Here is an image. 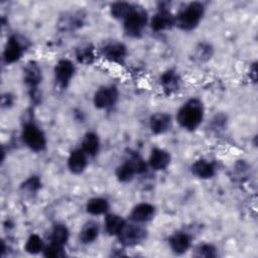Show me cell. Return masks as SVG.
Listing matches in <instances>:
<instances>
[{"instance_id":"cell-7","label":"cell","mask_w":258,"mask_h":258,"mask_svg":"<svg viewBox=\"0 0 258 258\" xmlns=\"http://www.w3.org/2000/svg\"><path fill=\"white\" fill-rule=\"evenodd\" d=\"M119 99V91L116 86L106 85L98 88L93 97L95 108L106 110L112 108Z\"/></svg>"},{"instance_id":"cell-21","label":"cell","mask_w":258,"mask_h":258,"mask_svg":"<svg viewBox=\"0 0 258 258\" xmlns=\"http://www.w3.org/2000/svg\"><path fill=\"white\" fill-rule=\"evenodd\" d=\"M100 147H101L100 138L96 132L90 131L83 136V139L81 142V149L89 157H95L99 153Z\"/></svg>"},{"instance_id":"cell-2","label":"cell","mask_w":258,"mask_h":258,"mask_svg":"<svg viewBox=\"0 0 258 258\" xmlns=\"http://www.w3.org/2000/svg\"><path fill=\"white\" fill-rule=\"evenodd\" d=\"M205 12L206 6L203 2H189L174 15L175 26L183 31H191L199 26Z\"/></svg>"},{"instance_id":"cell-25","label":"cell","mask_w":258,"mask_h":258,"mask_svg":"<svg viewBox=\"0 0 258 258\" xmlns=\"http://www.w3.org/2000/svg\"><path fill=\"white\" fill-rule=\"evenodd\" d=\"M136 174V170L128 158L123 163H121L115 170V175L118 181L123 183L131 181Z\"/></svg>"},{"instance_id":"cell-3","label":"cell","mask_w":258,"mask_h":258,"mask_svg":"<svg viewBox=\"0 0 258 258\" xmlns=\"http://www.w3.org/2000/svg\"><path fill=\"white\" fill-rule=\"evenodd\" d=\"M149 23L148 13L142 6L133 4L129 14L123 20V29L127 36L138 38Z\"/></svg>"},{"instance_id":"cell-26","label":"cell","mask_w":258,"mask_h":258,"mask_svg":"<svg viewBox=\"0 0 258 258\" xmlns=\"http://www.w3.org/2000/svg\"><path fill=\"white\" fill-rule=\"evenodd\" d=\"M44 242L42 238L38 234H30L28 238L25 241L24 244V250L26 253L31 254V255H37L39 253H42L44 249Z\"/></svg>"},{"instance_id":"cell-30","label":"cell","mask_w":258,"mask_h":258,"mask_svg":"<svg viewBox=\"0 0 258 258\" xmlns=\"http://www.w3.org/2000/svg\"><path fill=\"white\" fill-rule=\"evenodd\" d=\"M20 188L27 194H36L41 188V178L37 175H31L21 183Z\"/></svg>"},{"instance_id":"cell-8","label":"cell","mask_w":258,"mask_h":258,"mask_svg":"<svg viewBox=\"0 0 258 258\" xmlns=\"http://www.w3.org/2000/svg\"><path fill=\"white\" fill-rule=\"evenodd\" d=\"M100 54L109 62L121 64L125 61L127 57L128 49L123 42L113 40L105 43L101 47Z\"/></svg>"},{"instance_id":"cell-29","label":"cell","mask_w":258,"mask_h":258,"mask_svg":"<svg viewBox=\"0 0 258 258\" xmlns=\"http://www.w3.org/2000/svg\"><path fill=\"white\" fill-rule=\"evenodd\" d=\"M214 49L213 46L208 42H201L197 45L195 49V57L199 61H207L209 60L213 55Z\"/></svg>"},{"instance_id":"cell-32","label":"cell","mask_w":258,"mask_h":258,"mask_svg":"<svg viewBox=\"0 0 258 258\" xmlns=\"http://www.w3.org/2000/svg\"><path fill=\"white\" fill-rule=\"evenodd\" d=\"M250 79L256 83L257 81V62L254 61L251 66H250Z\"/></svg>"},{"instance_id":"cell-20","label":"cell","mask_w":258,"mask_h":258,"mask_svg":"<svg viewBox=\"0 0 258 258\" xmlns=\"http://www.w3.org/2000/svg\"><path fill=\"white\" fill-rule=\"evenodd\" d=\"M75 55H76L77 61L84 66L93 64L97 58V52H96L95 46L90 42L82 43L79 46H77L75 50Z\"/></svg>"},{"instance_id":"cell-5","label":"cell","mask_w":258,"mask_h":258,"mask_svg":"<svg viewBox=\"0 0 258 258\" xmlns=\"http://www.w3.org/2000/svg\"><path fill=\"white\" fill-rule=\"evenodd\" d=\"M147 230L140 224H127L121 234L117 237L120 244L124 247H135L142 244L147 238Z\"/></svg>"},{"instance_id":"cell-17","label":"cell","mask_w":258,"mask_h":258,"mask_svg":"<svg viewBox=\"0 0 258 258\" xmlns=\"http://www.w3.org/2000/svg\"><path fill=\"white\" fill-rule=\"evenodd\" d=\"M88 157L89 156L81 148L72 150L67 160L69 170L76 175L83 173L88 166Z\"/></svg>"},{"instance_id":"cell-1","label":"cell","mask_w":258,"mask_h":258,"mask_svg":"<svg viewBox=\"0 0 258 258\" xmlns=\"http://www.w3.org/2000/svg\"><path fill=\"white\" fill-rule=\"evenodd\" d=\"M176 122L186 131L197 130L205 118V107L198 98H190L184 102L176 112Z\"/></svg>"},{"instance_id":"cell-12","label":"cell","mask_w":258,"mask_h":258,"mask_svg":"<svg viewBox=\"0 0 258 258\" xmlns=\"http://www.w3.org/2000/svg\"><path fill=\"white\" fill-rule=\"evenodd\" d=\"M170 162H171L170 153L167 150L159 147H154L151 149L148 160H147L148 166L155 171L165 170L169 166Z\"/></svg>"},{"instance_id":"cell-6","label":"cell","mask_w":258,"mask_h":258,"mask_svg":"<svg viewBox=\"0 0 258 258\" xmlns=\"http://www.w3.org/2000/svg\"><path fill=\"white\" fill-rule=\"evenodd\" d=\"M26 47V40L16 34L10 35L6 41L2 53L4 62L7 64L17 62L23 56Z\"/></svg>"},{"instance_id":"cell-15","label":"cell","mask_w":258,"mask_h":258,"mask_svg":"<svg viewBox=\"0 0 258 258\" xmlns=\"http://www.w3.org/2000/svg\"><path fill=\"white\" fill-rule=\"evenodd\" d=\"M172 127V118L168 113L156 112L149 118V129L154 135L166 133Z\"/></svg>"},{"instance_id":"cell-24","label":"cell","mask_w":258,"mask_h":258,"mask_svg":"<svg viewBox=\"0 0 258 258\" xmlns=\"http://www.w3.org/2000/svg\"><path fill=\"white\" fill-rule=\"evenodd\" d=\"M69 239H70V231L64 224L57 223L52 227L49 235V242L66 247Z\"/></svg>"},{"instance_id":"cell-4","label":"cell","mask_w":258,"mask_h":258,"mask_svg":"<svg viewBox=\"0 0 258 258\" xmlns=\"http://www.w3.org/2000/svg\"><path fill=\"white\" fill-rule=\"evenodd\" d=\"M21 139L26 147L33 152H42L47 145L43 130L34 122H26L21 130Z\"/></svg>"},{"instance_id":"cell-16","label":"cell","mask_w":258,"mask_h":258,"mask_svg":"<svg viewBox=\"0 0 258 258\" xmlns=\"http://www.w3.org/2000/svg\"><path fill=\"white\" fill-rule=\"evenodd\" d=\"M190 172L194 176L201 179H210L216 175L217 167L213 161L206 158L195 160L190 165Z\"/></svg>"},{"instance_id":"cell-9","label":"cell","mask_w":258,"mask_h":258,"mask_svg":"<svg viewBox=\"0 0 258 258\" xmlns=\"http://www.w3.org/2000/svg\"><path fill=\"white\" fill-rule=\"evenodd\" d=\"M76 73L75 63L69 58H60L54 66V81L60 89H66Z\"/></svg>"},{"instance_id":"cell-11","label":"cell","mask_w":258,"mask_h":258,"mask_svg":"<svg viewBox=\"0 0 258 258\" xmlns=\"http://www.w3.org/2000/svg\"><path fill=\"white\" fill-rule=\"evenodd\" d=\"M149 24L153 31H164L175 26L174 15L167 8H159V10L149 19Z\"/></svg>"},{"instance_id":"cell-18","label":"cell","mask_w":258,"mask_h":258,"mask_svg":"<svg viewBox=\"0 0 258 258\" xmlns=\"http://www.w3.org/2000/svg\"><path fill=\"white\" fill-rule=\"evenodd\" d=\"M159 83L166 94H172L179 90L181 85V78L175 70L168 69L160 75Z\"/></svg>"},{"instance_id":"cell-14","label":"cell","mask_w":258,"mask_h":258,"mask_svg":"<svg viewBox=\"0 0 258 258\" xmlns=\"http://www.w3.org/2000/svg\"><path fill=\"white\" fill-rule=\"evenodd\" d=\"M168 245L175 255H182L191 247V237L184 231H176L169 236Z\"/></svg>"},{"instance_id":"cell-22","label":"cell","mask_w":258,"mask_h":258,"mask_svg":"<svg viewBox=\"0 0 258 258\" xmlns=\"http://www.w3.org/2000/svg\"><path fill=\"white\" fill-rule=\"evenodd\" d=\"M85 209L86 212L92 216H102L109 213L110 204L105 198L94 197L87 201Z\"/></svg>"},{"instance_id":"cell-31","label":"cell","mask_w":258,"mask_h":258,"mask_svg":"<svg viewBox=\"0 0 258 258\" xmlns=\"http://www.w3.org/2000/svg\"><path fill=\"white\" fill-rule=\"evenodd\" d=\"M42 255L47 258H62L67 256V253L63 246L49 242L47 245L44 246Z\"/></svg>"},{"instance_id":"cell-23","label":"cell","mask_w":258,"mask_h":258,"mask_svg":"<svg viewBox=\"0 0 258 258\" xmlns=\"http://www.w3.org/2000/svg\"><path fill=\"white\" fill-rule=\"evenodd\" d=\"M100 234V227L99 224L95 221H88L84 226L82 227L80 234H79V240L84 245H89L94 243Z\"/></svg>"},{"instance_id":"cell-27","label":"cell","mask_w":258,"mask_h":258,"mask_svg":"<svg viewBox=\"0 0 258 258\" xmlns=\"http://www.w3.org/2000/svg\"><path fill=\"white\" fill-rule=\"evenodd\" d=\"M133 7L132 3L126 1H116L110 5V14L113 18L124 20Z\"/></svg>"},{"instance_id":"cell-10","label":"cell","mask_w":258,"mask_h":258,"mask_svg":"<svg viewBox=\"0 0 258 258\" xmlns=\"http://www.w3.org/2000/svg\"><path fill=\"white\" fill-rule=\"evenodd\" d=\"M23 81L27 86L31 98L36 100V93L38 86L42 82V72L40 67L34 60L28 61L23 69Z\"/></svg>"},{"instance_id":"cell-33","label":"cell","mask_w":258,"mask_h":258,"mask_svg":"<svg viewBox=\"0 0 258 258\" xmlns=\"http://www.w3.org/2000/svg\"><path fill=\"white\" fill-rule=\"evenodd\" d=\"M13 102H14V99L10 94L8 99L6 98V95L2 96V107H10L13 104Z\"/></svg>"},{"instance_id":"cell-13","label":"cell","mask_w":258,"mask_h":258,"mask_svg":"<svg viewBox=\"0 0 258 258\" xmlns=\"http://www.w3.org/2000/svg\"><path fill=\"white\" fill-rule=\"evenodd\" d=\"M155 212H156L155 207L152 204L142 202L135 205L132 208L129 215V219L133 223L141 225L143 223H147L151 221L155 216Z\"/></svg>"},{"instance_id":"cell-28","label":"cell","mask_w":258,"mask_h":258,"mask_svg":"<svg viewBox=\"0 0 258 258\" xmlns=\"http://www.w3.org/2000/svg\"><path fill=\"white\" fill-rule=\"evenodd\" d=\"M194 256L199 258H215L218 256V249L211 243H202L196 247Z\"/></svg>"},{"instance_id":"cell-19","label":"cell","mask_w":258,"mask_h":258,"mask_svg":"<svg viewBox=\"0 0 258 258\" xmlns=\"http://www.w3.org/2000/svg\"><path fill=\"white\" fill-rule=\"evenodd\" d=\"M126 225L127 221L118 214L108 213L105 215L104 228L109 236L118 237Z\"/></svg>"}]
</instances>
